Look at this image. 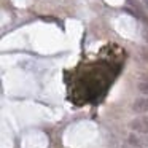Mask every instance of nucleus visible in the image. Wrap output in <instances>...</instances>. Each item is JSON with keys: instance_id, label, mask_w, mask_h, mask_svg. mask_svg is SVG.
Returning a JSON list of instances; mask_svg holds the SVG:
<instances>
[{"instance_id": "obj_3", "label": "nucleus", "mask_w": 148, "mask_h": 148, "mask_svg": "<svg viewBox=\"0 0 148 148\" xmlns=\"http://www.w3.org/2000/svg\"><path fill=\"white\" fill-rule=\"evenodd\" d=\"M138 89H140V92L148 94V78H145V80H142L138 83Z\"/></svg>"}, {"instance_id": "obj_4", "label": "nucleus", "mask_w": 148, "mask_h": 148, "mask_svg": "<svg viewBox=\"0 0 148 148\" xmlns=\"http://www.w3.org/2000/svg\"><path fill=\"white\" fill-rule=\"evenodd\" d=\"M143 58H145V61L148 62V51H143Z\"/></svg>"}, {"instance_id": "obj_1", "label": "nucleus", "mask_w": 148, "mask_h": 148, "mask_svg": "<svg viewBox=\"0 0 148 148\" xmlns=\"http://www.w3.org/2000/svg\"><path fill=\"white\" fill-rule=\"evenodd\" d=\"M129 127L134 132H140V134H148V118H135L129 123Z\"/></svg>"}, {"instance_id": "obj_2", "label": "nucleus", "mask_w": 148, "mask_h": 148, "mask_svg": "<svg viewBox=\"0 0 148 148\" xmlns=\"http://www.w3.org/2000/svg\"><path fill=\"white\" fill-rule=\"evenodd\" d=\"M132 110L135 113H147L148 112V97H140L135 99L132 103Z\"/></svg>"}]
</instances>
